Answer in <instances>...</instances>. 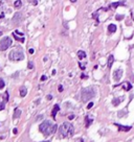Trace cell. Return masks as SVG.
Returning a JSON list of instances; mask_svg holds the SVG:
<instances>
[{
	"label": "cell",
	"mask_w": 134,
	"mask_h": 142,
	"mask_svg": "<svg viewBox=\"0 0 134 142\" xmlns=\"http://www.w3.org/2000/svg\"><path fill=\"white\" fill-rule=\"evenodd\" d=\"M58 130V125L56 123H51L50 121H43L39 125V131L43 134L44 136H50L55 134Z\"/></svg>",
	"instance_id": "obj_1"
},
{
	"label": "cell",
	"mask_w": 134,
	"mask_h": 142,
	"mask_svg": "<svg viewBox=\"0 0 134 142\" xmlns=\"http://www.w3.org/2000/svg\"><path fill=\"white\" fill-rule=\"evenodd\" d=\"M59 134H60V137L69 138L73 136V134H74V128H73L71 123L65 122L59 128Z\"/></svg>",
	"instance_id": "obj_2"
},
{
	"label": "cell",
	"mask_w": 134,
	"mask_h": 142,
	"mask_svg": "<svg viewBox=\"0 0 134 142\" xmlns=\"http://www.w3.org/2000/svg\"><path fill=\"white\" fill-rule=\"evenodd\" d=\"M94 96H95V91H94L91 87L84 88V89H82V91H81V98H82V101H84V102H87L88 100L92 99Z\"/></svg>",
	"instance_id": "obj_3"
},
{
	"label": "cell",
	"mask_w": 134,
	"mask_h": 142,
	"mask_svg": "<svg viewBox=\"0 0 134 142\" xmlns=\"http://www.w3.org/2000/svg\"><path fill=\"white\" fill-rule=\"evenodd\" d=\"M9 59L10 60V61H14V62L22 61V60L24 59V53H23V51L21 50V49L15 48V49H13V50L10 52Z\"/></svg>",
	"instance_id": "obj_4"
},
{
	"label": "cell",
	"mask_w": 134,
	"mask_h": 142,
	"mask_svg": "<svg viewBox=\"0 0 134 142\" xmlns=\"http://www.w3.org/2000/svg\"><path fill=\"white\" fill-rule=\"evenodd\" d=\"M12 43H13L12 39L9 38V37H4V38L0 41V50L1 51L6 50V49L12 45Z\"/></svg>",
	"instance_id": "obj_5"
},
{
	"label": "cell",
	"mask_w": 134,
	"mask_h": 142,
	"mask_svg": "<svg viewBox=\"0 0 134 142\" xmlns=\"http://www.w3.org/2000/svg\"><path fill=\"white\" fill-rule=\"evenodd\" d=\"M123 73H124L123 69H116V70H114V72H113V80L115 81H119L120 78H122Z\"/></svg>",
	"instance_id": "obj_6"
},
{
	"label": "cell",
	"mask_w": 134,
	"mask_h": 142,
	"mask_svg": "<svg viewBox=\"0 0 134 142\" xmlns=\"http://www.w3.org/2000/svg\"><path fill=\"white\" fill-rule=\"evenodd\" d=\"M117 128H119V131H123V132H129L131 130V127H126V125H122V124H119V123H114Z\"/></svg>",
	"instance_id": "obj_7"
},
{
	"label": "cell",
	"mask_w": 134,
	"mask_h": 142,
	"mask_svg": "<svg viewBox=\"0 0 134 142\" xmlns=\"http://www.w3.org/2000/svg\"><path fill=\"white\" fill-rule=\"evenodd\" d=\"M123 100H124V97H116V98H113V100H112V104H113L114 107H117Z\"/></svg>",
	"instance_id": "obj_8"
},
{
	"label": "cell",
	"mask_w": 134,
	"mask_h": 142,
	"mask_svg": "<svg viewBox=\"0 0 134 142\" xmlns=\"http://www.w3.org/2000/svg\"><path fill=\"white\" fill-rule=\"evenodd\" d=\"M60 111V107H59V104H55V107H54V109H52V112H51V116L54 117V118H56V115H57V113Z\"/></svg>",
	"instance_id": "obj_9"
},
{
	"label": "cell",
	"mask_w": 134,
	"mask_h": 142,
	"mask_svg": "<svg viewBox=\"0 0 134 142\" xmlns=\"http://www.w3.org/2000/svg\"><path fill=\"white\" fill-rule=\"evenodd\" d=\"M122 86H123V88H124L126 91H129V90H131V89H132V85H131L129 81H125V83L123 84Z\"/></svg>",
	"instance_id": "obj_10"
},
{
	"label": "cell",
	"mask_w": 134,
	"mask_h": 142,
	"mask_svg": "<svg viewBox=\"0 0 134 142\" xmlns=\"http://www.w3.org/2000/svg\"><path fill=\"white\" fill-rule=\"evenodd\" d=\"M13 37H14V38H15L17 41L21 42V43H24V40H25V39L23 38V37H18V35L15 33V31H14V33H13Z\"/></svg>",
	"instance_id": "obj_11"
},
{
	"label": "cell",
	"mask_w": 134,
	"mask_h": 142,
	"mask_svg": "<svg viewBox=\"0 0 134 142\" xmlns=\"http://www.w3.org/2000/svg\"><path fill=\"white\" fill-rule=\"evenodd\" d=\"M26 94H27V89H26L25 87H21L20 88V96L24 97V96H26Z\"/></svg>",
	"instance_id": "obj_12"
},
{
	"label": "cell",
	"mask_w": 134,
	"mask_h": 142,
	"mask_svg": "<svg viewBox=\"0 0 134 142\" xmlns=\"http://www.w3.org/2000/svg\"><path fill=\"white\" fill-rule=\"evenodd\" d=\"M108 31L109 33H115V31H116V25L115 24L108 25Z\"/></svg>",
	"instance_id": "obj_13"
},
{
	"label": "cell",
	"mask_w": 134,
	"mask_h": 142,
	"mask_svg": "<svg viewBox=\"0 0 134 142\" xmlns=\"http://www.w3.org/2000/svg\"><path fill=\"white\" fill-rule=\"evenodd\" d=\"M21 115V110L18 109V108H16L15 109V112H14V115H13V117L14 118H19Z\"/></svg>",
	"instance_id": "obj_14"
},
{
	"label": "cell",
	"mask_w": 134,
	"mask_h": 142,
	"mask_svg": "<svg viewBox=\"0 0 134 142\" xmlns=\"http://www.w3.org/2000/svg\"><path fill=\"white\" fill-rule=\"evenodd\" d=\"M78 57H79V59H80V60L85 59V57H86L85 51H83V50H79V51H78Z\"/></svg>",
	"instance_id": "obj_15"
},
{
	"label": "cell",
	"mask_w": 134,
	"mask_h": 142,
	"mask_svg": "<svg viewBox=\"0 0 134 142\" xmlns=\"http://www.w3.org/2000/svg\"><path fill=\"white\" fill-rule=\"evenodd\" d=\"M113 62H114V57H113V56H109V57H108V67H109V68L112 67V64H113Z\"/></svg>",
	"instance_id": "obj_16"
},
{
	"label": "cell",
	"mask_w": 134,
	"mask_h": 142,
	"mask_svg": "<svg viewBox=\"0 0 134 142\" xmlns=\"http://www.w3.org/2000/svg\"><path fill=\"white\" fill-rule=\"evenodd\" d=\"M122 4H124V3H123V2H113V3L110 4V7H111V9H116L119 5H122Z\"/></svg>",
	"instance_id": "obj_17"
},
{
	"label": "cell",
	"mask_w": 134,
	"mask_h": 142,
	"mask_svg": "<svg viewBox=\"0 0 134 142\" xmlns=\"http://www.w3.org/2000/svg\"><path fill=\"white\" fill-rule=\"evenodd\" d=\"M21 5H22L21 0H16V1L14 2V6L16 7V9H19V7H21Z\"/></svg>",
	"instance_id": "obj_18"
},
{
	"label": "cell",
	"mask_w": 134,
	"mask_h": 142,
	"mask_svg": "<svg viewBox=\"0 0 134 142\" xmlns=\"http://www.w3.org/2000/svg\"><path fill=\"white\" fill-rule=\"evenodd\" d=\"M93 120L91 119V118H88V117H86V128H88V127H90V124L92 123Z\"/></svg>",
	"instance_id": "obj_19"
},
{
	"label": "cell",
	"mask_w": 134,
	"mask_h": 142,
	"mask_svg": "<svg viewBox=\"0 0 134 142\" xmlns=\"http://www.w3.org/2000/svg\"><path fill=\"white\" fill-rule=\"evenodd\" d=\"M4 86H5V83H4V80H2V78H0V89L4 88Z\"/></svg>",
	"instance_id": "obj_20"
},
{
	"label": "cell",
	"mask_w": 134,
	"mask_h": 142,
	"mask_svg": "<svg viewBox=\"0 0 134 142\" xmlns=\"http://www.w3.org/2000/svg\"><path fill=\"white\" fill-rule=\"evenodd\" d=\"M124 18H125V16H124V15H117L116 17H115V19L119 21V20H123V19H124Z\"/></svg>",
	"instance_id": "obj_21"
},
{
	"label": "cell",
	"mask_w": 134,
	"mask_h": 142,
	"mask_svg": "<svg viewBox=\"0 0 134 142\" xmlns=\"http://www.w3.org/2000/svg\"><path fill=\"white\" fill-rule=\"evenodd\" d=\"M3 99L5 102L9 100V93H7V92H5V95H3Z\"/></svg>",
	"instance_id": "obj_22"
},
{
	"label": "cell",
	"mask_w": 134,
	"mask_h": 142,
	"mask_svg": "<svg viewBox=\"0 0 134 142\" xmlns=\"http://www.w3.org/2000/svg\"><path fill=\"white\" fill-rule=\"evenodd\" d=\"M4 108H5V102H0V111L4 110Z\"/></svg>",
	"instance_id": "obj_23"
},
{
	"label": "cell",
	"mask_w": 134,
	"mask_h": 142,
	"mask_svg": "<svg viewBox=\"0 0 134 142\" xmlns=\"http://www.w3.org/2000/svg\"><path fill=\"white\" fill-rule=\"evenodd\" d=\"M27 67H28V69H33V68H34V64H33V62H28Z\"/></svg>",
	"instance_id": "obj_24"
},
{
	"label": "cell",
	"mask_w": 134,
	"mask_h": 142,
	"mask_svg": "<svg viewBox=\"0 0 134 142\" xmlns=\"http://www.w3.org/2000/svg\"><path fill=\"white\" fill-rule=\"evenodd\" d=\"M93 107V102H89L88 104V106H87V109L89 110V109H91V108Z\"/></svg>",
	"instance_id": "obj_25"
},
{
	"label": "cell",
	"mask_w": 134,
	"mask_h": 142,
	"mask_svg": "<svg viewBox=\"0 0 134 142\" xmlns=\"http://www.w3.org/2000/svg\"><path fill=\"white\" fill-rule=\"evenodd\" d=\"M79 66H80V68H81L82 70H85V66H84L82 63H79Z\"/></svg>",
	"instance_id": "obj_26"
},
{
	"label": "cell",
	"mask_w": 134,
	"mask_h": 142,
	"mask_svg": "<svg viewBox=\"0 0 134 142\" xmlns=\"http://www.w3.org/2000/svg\"><path fill=\"white\" fill-rule=\"evenodd\" d=\"M58 91H59V92H62L63 91V86L62 85H60L59 87H58Z\"/></svg>",
	"instance_id": "obj_27"
},
{
	"label": "cell",
	"mask_w": 134,
	"mask_h": 142,
	"mask_svg": "<svg viewBox=\"0 0 134 142\" xmlns=\"http://www.w3.org/2000/svg\"><path fill=\"white\" fill-rule=\"evenodd\" d=\"M47 80V76L46 75H42L41 76V80L43 81V80Z\"/></svg>",
	"instance_id": "obj_28"
},
{
	"label": "cell",
	"mask_w": 134,
	"mask_h": 142,
	"mask_svg": "<svg viewBox=\"0 0 134 142\" xmlns=\"http://www.w3.org/2000/svg\"><path fill=\"white\" fill-rule=\"evenodd\" d=\"M73 118H74V115H69V116H68V119H69V120L73 119Z\"/></svg>",
	"instance_id": "obj_29"
},
{
	"label": "cell",
	"mask_w": 134,
	"mask_h": 142,
	"mask_svg": "<svg viewBox=\"0 0 134 142\" xmlns=\"http://www.w3.org/2000/svg\"><path fill=\"white\" fill-rule=\"evenodd\" d=\"M51 98H52V96H51V95H47V99H48V100H50Z\"/></svg>",
	"instance_id": "obj_30"
},
{
	"label": "cell",
	"mask_w": 134,
	"mask_h": 142,
	"mask_svg": "<svg viewBox=\"0 0 134 142\" xmlns=\"http://www.w3.org/2000/svg\"><path fill=\"white\" fill-rule=\"evenodd\" d=\"M28 52H30V54H33V53H34V49H30V50H28Z\"/></svg>",
	"instance_id": "obj_31"
},
{
	"label": "cell",
	"mask_w": 134,
	"mask_h": 142,
	"mask_svg": "<svg viewBox=\"0 0 134 142\" xmlns=\"http://www.w3.org/2000/svg\"><path fill=\"white\" fill-rule=\"evenodd\" d=\"M33 3H34V4H35V5H36L37 3H38V2H37V0H33Z\"/></svg>",
	"instance_id": "obj_32"
},
{
	"label": "cell",
	"mask_w": 134,
	"mask_h": 142,
	"mask_svg": "<svg viewBox=\"0 0 134 142\" xmlns=\"http://www.w3.org/2000/svg\"><path fill=\"white\" fill-rule=\"evenodd\" d=\"M2 18H4V14H1V15H0V19H2Z\"/></svg>",
	"instance_id": "obj_33"
},
{
	"label": "cell",
	"mask_w": 134,
	"mask_h": 142,
	"mask_svg": "<svg viewBox=\"0 0 134 142\" xmlns=\"http://www.w3.org/2000/svg\"><path fill=\"white\" fill-rule=\"evenodd\" d=\"M1 9H2V2L0 1V10H1Z\"/></svg>",
	"instance_id": "obj_34"
},
{
	"label": "cell",
	"mask_w": 134,
	"mask_h": 142,
	"mask_svg": "<svg viewBox=\"0 0 134 142\" xmlns=\"http://www.w3.org/2000/svg\"><path fill=\"white\" fill-rule=\"evenodd\" d=\"M14 134H17V128H14Z\"/></svg>",
	"instance_id": "obj_35"
},
{
	"label": "cell",
	"mask_w": 134,
	"mask_h": 142,
	"mask_svg": "<svg viewBox=\"0 0 134 142\" xmlns=\"http://www.w3.org/2000/svg\"><path fill=\"white\" fill-rule=\"evenodd\" d=\"M71 2H77V0H70Z\"/></svg>",
	"instance_id": "obj_36"
},
{
	"label": "cell",
	"mask_w": 134,
	"mask_h": 142,
	"mask_svg": "<svg viewBox=\"0 0 134 142\" xmlns=\"http://www.w3.org/2000/svg\"><path fill=\"white\" fill-rule=\"evenodd\" d=\"M42 142H49V141H42Z\"/></svg>",
	"instance_id": "obj_37"
}]
</instances>
